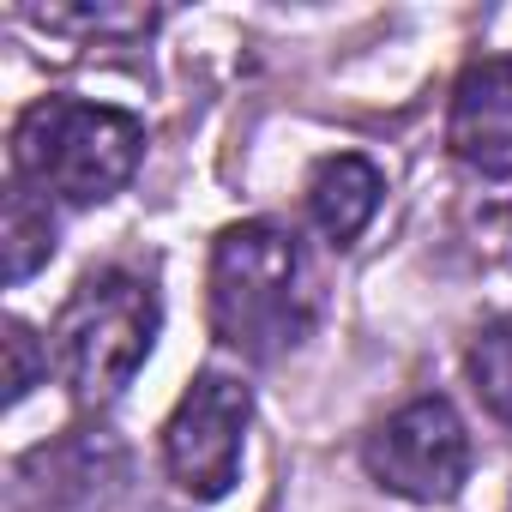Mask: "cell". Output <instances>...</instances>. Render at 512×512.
<instances>
[{"instance_id":"cell-1","label":"cell","mask_w":512,"mask_h":512,"mask_svg":"<svg viewBox=\"0 0 512 512\" xmlns=\"http://www.w3.org/2000/svg\"><path fill=\"white\" fill-rule=\"evenodd\" d=\"M205 302H211V338L241 362H278L302 350L314 332V278L302 241L272 217L229 223L211 241Z\"/></svg>"},{"instance_id":"cell-12","label":"cell","mask_w":512,"mask_h":512,"mask_svg":"<svg viewBox=\"0 0 512 512\" xmlns=\"http://www.w3.org/2000/svg\"><path fill=\"white\" fill-rule=\"evenodd\" d=\"M0 350H7V404H25L31 398V386L49 374V344L25 326V320H7L0 326Z\"/></svg>"},{"instance_id":"cell-10","label":"cell","mask_w":512,"mask_h":512,"mask_svg":"<svg viewBox=\"0 0 512 512\" xmlns=\"http://www.w3.org/2000/svg\"><path fill=\"white\" fill-rule=\"evenodd\" d=\"M31 25L55 31V37H79V43H127L157 31V7H19Z\"/></svg>"},{"instance_id":"cell-3","label":"cell","mask_w":512,"mask_h":512,"mask_svg":"<svg viewBox=\"0 0 512 512\" xmlns=\"http://www.w3.org/2000/svg\"><path fill=\"white\" fill-rule=\"evenodd\" d=\"M157 326H163V302H157L151 278H139L127 266L85 272L49 326V356H55V374L73 392V404L79 410L115 404L133 386V374L145 368Z\"/></svg>"},{"instance_id":"cell-6","label":"cell","mask_w":512,"mask_h":512,"mask_svg":"<svg viewBox=\"0 0 512 512\" xmlns=\"http://www.w3.org/2000/svg\"><path fill=\"white\" fill-rule=\"evenodd\" d=\"M133 482V452L109 428H67L19 464L25 512H115Z\"/></svg>"},{"instance_id":"cell-8","label":"cell","mask_w":512,"mask_h":512,"mask_svg":"<svg viewBox=\"0 0 512 512\" xmlns=\"http://www.w3.org/2000/svg\"><path fill=\"white\" fill-rule=\"evenodd\" d=\"M380 199H386V175L362 151H338L308 175V217L332 247H350L374 223Z\"/></svg>"},{"instance_id":"cell-5","label":"cell","mask_w":512,"mask_h":512,"mask_svg":"<svg viewBox=\"0 0 512 512\" xmlns=\"http://www.w3.org/2000/svg\"><path fill=\"white\" fill-rule=\"evenodd\" d=\"M362 464L374 488L410 506H446L470 482V428L452 398H410L368 434Z\"/></svg>"},{"instance_id":"cell-11","label":"cell","mask_w":512,"mask_h":512,"mask_svg":"<svg viewBox=\"0 0 512 512\" xmlns=\"http://www.w3.org/2000/svg\"><path fill=\"white\" fill-rule=\"evenodd\" d=\"M464 368H470V386H476L482 410H488V416L512 434V314L488 320V326L470 338Z\"/></svg>"},{"instance_id":"cell-2","label":"cell","mask_w":512,"mask_h":512,"mask_svg":"<svg viewBox=\"0 0 512 512\" xmlns=\"http://www.w3.org/2000/svg\"><path fill=\"white\" fill-rule=\"evenodd\" d=\"M139 163H145V121L115 103L37 97L13 121V181H25L49 205L91 211L115 199Z\"/></svg>"},{"instance_id":"cell-4","label":"cell","mask_w":512,"mask_h":512,"mask_svg":"<svg viewBox=\"0 0 512 512\" xmlns=\"http://www.w3.org/2000/svg\"><path fill=\"white\" fill-rule=\"evenodd\" d=\"M247 422H253V392L235 374H193L181 404L163 422V470L169 482L211 506L241 482V452H247Z\"/></svg>"},{"instance_id":"cell-9","label":"cell","mask_w":512,"mask_h":512,"mask_svg":"<svg viewBox=\"0 0 512 512\" xmlns=\"http://www.w3.org/2000/svg\"><path fill=\"white\" fill-rule=\"evenodd\" d=\"M55 247H61L55 205L25 181H7V199H0V278H7V290L31 284L55 260Z\"/></svg>"},{"instance_id":"cell-7","label":"cell","mask_w":512,"mask_h":512,"mask_svg":"<svg viewBox=\"0 0 512 512\" xmlns=\"http://www.w3.org/2000/svg\"><path fill=\"white\" fill-rule=\"evenodd\" d=\"M446 145L464 169L488 181L512 175V61L488 55L458 73L452 109H446Z\"/></svg>"}]
</instances>
